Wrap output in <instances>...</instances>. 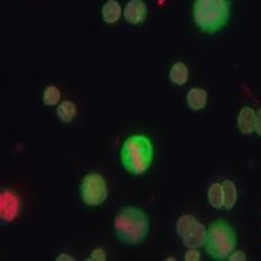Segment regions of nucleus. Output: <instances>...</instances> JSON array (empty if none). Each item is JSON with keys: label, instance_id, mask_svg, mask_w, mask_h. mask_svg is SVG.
Wrapping results in <instances>:
<instances>
[{"label": "nucleus", "instance_id": "obj_1", "mask_svg": "<svg viewBox=\"0 0 261 261\" xmlns=\"http://www.w3.org/2000/svg\"><path fill=\"white\" fill-rule=\"evenodd\" d=\"M116 238L125 245L137 247L147 240L149 232V219L140 207L126 206L116 215L113 222Z\"/></svg>", "mask_w": 261, "mask_h": 261}, {"label": "nucleus", "instance_id": "obj_2", "mask_svg": "<svg viewBox=\"0 0 261 261\" xmlns=\"http://www.w3.org/2000/svg\"><path fill=\"white\" fill-rule=\"evenodd\" d=\"M154 147L145 135H130L121 148V161L123 168L132 176H141L152 164Z\"/></svg>", "mask_w": 261, "mask_h": 261}, {"label": "nucleus", "instance_id": "obj_3", "mask_svg": "<svg viewBox=\"0 0 261 261\" xmlns=\"http://www.w3.org/2000/svg\"><path fill=\"white\" fill-rule=\"evenodd\" d=\"M229 15L228 0H195L193 3L195 23L205 34H215L225 28Z\"/></svg>", "mask_w": 261, "mask_h": 261}, {"label": "nucleus", "instance_id": "obj_4", "mask_svg": "<svg viewBox=\"0 0 261 261\" xmlns=\"http://www.w3.org/2000/svg\"><path fill=\"white\" fill-rule=\"evenodd\" d=\"M237 245V233L228 222L222 219L209 225L206 233L205 248L211 258L218 261L228 260Z\"/></svg>", "mask_w": 261, "mask_h": 261}, {"label": "nucleus", "instance_id": "obj_5", "mask_svg": "<svg viewBox=\"0 0 261 261\" xmlns=\"http://www.w3.org/2000/svg\"><path fill=\"white\" fill-rule=\"evenodd\" d=\"M176 231L187 248H200L205 245L207 229L192 215H183L178 218Z\"/></svg>", "mask_w": 261, "mask_h": 261}, {"label": "nucleus", "instance_id": "obj_6", "mask_svg": "<svg viewBox=\"0 0 261 261\" xmlns=\"http://www.w3.org/2000/svg\"><path fill=\"white\" fill-rule=\"evenodd\" d=\"M80 195L87 206L102 205L108 197L106 180L99 173H90L84 176L80 186Z\"/></svg>", "mask_w": 261, "mask_h": 261}, {"label": "nucleus", "instance_id": "obj_7", "mask_svg": "<svg viewBox=\"0 0 261 261\" xmlns=\"http://www.w3.org/2000/svg\"><path fill=\"white\" fill-rule=\"evenodd\" d=\"M19 209H20V202H19L18 196L10 190L2 192V195H0V218H2V221L6 224L15 221L19 215Z\"/></svg>", "mask_w": 261, "mask_h": 261}, {"label": "nucleus", "instance_id": "obj_8", "mask_svg": "<svg viewBox=\"0 0 261 261\" xmlns=\"http://www.w3.org/2000/svg\"><path fill=\"white\" fill-rule=\"evenodd\" d=\"M147 13H148V9L142 0H129L123 9V16L132 25L142 23L147 18Z\"/></svg>", "mask_w": 261, "mask_h": 261}, {"label": "nucleus", "instance_id": "obj_9", "mask_svg": "<svg viewBox=\"0 0 261 261\" xmlns=\"http://www.w3.org/2000/svg\"><path fill=\"white\" fill-rule=\"evenodd\" d=\"M238 129L244 135H250L255 129V112L251 108H243L238 115Z\"/></svg>", "mask_w": 261, "mask_h": 261}, {"label": "nucleus", "instance_id": "obj_10", "mask_svg": "<svg viewBox=\"0 0 261 261\" xmlns=\"http://www.w3.org/2000/svg\"><path fill=\"white\" fill-rule=\"evenodd\" d=\"M207 103V93L203 89H190L187 93V106L192 111H202Z\"/></svg>", "mask_w": 261, "mask_h": 261}, {"label": "nucleus", "instance_id": "obj_11", "mask_svg": "<svg viewBox=\"0 0 261 261\" xmlns=\"http://www.w3.org/2000/svg\"><path fill=\"white\" fill-rule=\"evenodd\" d=\"M122 15L121 5L116 0H108L102 8L103 20L109 25H112L115 22H118Z\"/></svg>", "mask_w": 261, "mask_h": 261}, {"label": "nucleus", "instance_id": "obj_12", "mask_svg": "<svg viewBox=\"0 0 261 261\" xmlns=\"http://www.w3.org/2000/svg\"><path fill=\"white\" fill-rule=\"evenodd\" d=\"M170 80L173 82L174 84H177V86H183V84H186L187 82V77H189V70H187V67L185 63H181V61H178L176 64L171 67V70H170Z\"/></svg>", "mask_w": 261, "mask_h": 261}, {"label": "nucleus", "instance_id": "obj_13", "mask_svg": "<svg viewBox=\"0 0 261 261\" xmlns=\"http://www.w3.org/2000/svg\"><path fill=\"white\" fill-rule=\"evenodd\" d=\"M57 115L60 118V121L64 122V123H68L71 122L75 118L77 115V109H75V105L70 100H64L58 105L57 108Z\"/></svg>", "mask_w": 261, "mask_h": 261}, {"label": "nucleus", "instance_id": "obj_14", "mask_svg": "<svg viewBox=\"0 0 261 261\" xmlns=\"http://www.w3.org/2000/svg\"><path fill=\"white\" fill-rule=\"evenodd\" d=\"M207 200L209 205L215 207V209H221L224 206V189L222 185L219 183H214L207 190Z\"/></svg>", "mask_w": 261, "mask_h": 261}, {"label": "nucleus", "instance_id": "obj_15", "mask_svg": "<svg viewBox=\"0 0 261 261\" xmlns=\"http://www.w3.org/2000/svg\"><path fill=\"white\" fill-rule=\"evenodd\" d=\"M222 189H224V206L226 211H229L235 206L237 199H238L237 186L233 185L231 180H225L222 183Z\"/></svg>", "mask_w": 261, "mask_h": 261}, {"label": "nucleus", "instance_id": "obj_16", "mask_svg": "<svg viewBox=\"0 0 261 261\" xmlns=\"http://www.w3.org/2000/svg\"><path fill=\"white\" fill-rule=\"evenodd\" d=\"M60 97H61V93H60L58 87L48 86L47 89L44 90V93H42V102L47 106H56L57 103L60 102Z\"/></svg>", "mask_w": 261, "mask_h": 261}, {"label": "nucleus", "instance_id": "obj_17", "mask_svg": "<svg viewBox=\"0 0 261 261\" xmlns=\"http://www.w3.org/2000/svg\"><path fill=\"white\" fill-rule=\"evenodd\" d=\"M186 261H199L200 260V252L197 251V248H189L185 255Z\"/></svg>", "mask_w": 261, "mask_h": 261}, {"label": "nucleus", "instance_id": "obj_18", "mask_svg": "<svg viewBox=\"0 0 261 261\" xmlns=\"http://www.w3.org/2000/svg\"><path fill=\"white\" fill-rule=\"evenodd\" d=\"M105 261L106 260V252L103 251L102 248H99V250H94L92 254H90V257H89V261Z\"/></svg>", "mask_w": 261, "mask_h": 261}, {"label": "nucleus", "instance_id": "obj_19", "mask_svg": "<svg viewBox=\"0 0 261 261\" xmlns=\"http://www.w3.org/2000/svg\"><path fill=\"white\" fill-rule=\"evenodd\" d=\"M228 260L229 261H245L247 260V257H245V254H244L243 251H237L233 252V254H231L229 257H228Z\"/></svg>", "mask_w": 261, "mask_h": 261}, {"label": "nucleus", "instance_id": "obj_20", "mask_svg": "<svg viewBox=\"0 0 261 261\" xmlns=\"http://www.w3.org/2000/svg\"><path fill=\"white\" fill-rule=\"evenodd\" d=\"M254 130L257 132L258 137H261V109L255 112V129Z\"/></svg>", "mask_w": 261, "mask_h": 261}, {"label": "nucleus", "instance_id": "obj_21", "mask_svg": "<svg viewBox=\"0 0 261 261\" xmlns=\"http://www.w3.org/2000/svg\"><path fill=\"white\" fill-rule=\"evenodd\" d=\"M61 260H70V261H73L74 258L73 257H68L67 254H61L60 257H57V261H61Z\"/></svg>", "mask_w": 261, "mask_h": 261}]
</instances>
